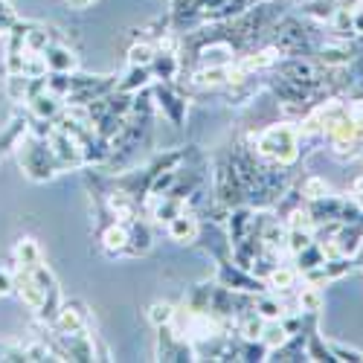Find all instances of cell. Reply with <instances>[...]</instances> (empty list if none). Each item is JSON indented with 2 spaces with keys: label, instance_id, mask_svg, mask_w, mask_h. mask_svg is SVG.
<instances>
[{
  "label": "cell",
  "instance_id": "cell-30",
  "mask_svg": "<svg viewBox=\"0 0 363 363\" xmlns=\"http://www.w3.org/2000/svg\"><path fill=\"white\" fill-rule=\"evenodd\" d=\"M250 4H264V0H250Z\"/></svg>",
  "mask_w": 363,
  "mask_h": 363
},
{
  "label": "cell",
  "instance_id": "cell-13",
  "mask_svg": "<svg viewBox=\"0 0 363 363\" xmlns=\"http://www.w3.org/2000/svg\"><path fill=\"white\" fill-rule=\"evenodd\" d=\"M29 123H33V113H18L12 123L6 125V131L0 134V155H4V151H12V148H18V143L29 134Z\"/></svg>",
  "mask_w": 363,
  "mask_h": 363
},
{
  "label": "cell",
  "instance_id": "cell-19",
  "mask_svg": "<svg viewBox=\"0 0 363 363\" xmlns=\"http://www.w3.org/2000/svg\"><path fill=\"white\" fill-rule=\"evenodd\" d=\"M256 311H259L264 320H282V317H285V306H282L277 296H270L267 291L256 294Z\"/></svg>",
  "mask_w": 363,
  "mask_h": 363
},
{
  "label": "cell",
  "instance_id": "cell-5",
  "mask_svg": "<svg viewBox=\"0 0 363 363\" xmlns=\"http://www.w3.org/2000/svg\"><path fill=\"white\" fill-rule=\"evenodd\" d=\"M15 291L21 294V299H23V306H26V308H33L35 314H41L47 294H44V288L38 285V279L33 277V270L23 267V264L15 267Z\"/></svg>",
  "mask_w": 363,
  "mask_h": 363
},
{
  "label": "cell",
  "instance_id": "cell-11",
  "mask_svg": "<svg viewBox=\"0 0 363 363\" xmlns=\"http://www.w3.org/2000/svg\"><path fill=\"white\" fill-rule=\"evenodd\" d=\"M62 111H65V99L52 96L50 90H41L38 96L29 99V113H33L35 119H47V123H55Z\"/></svg>",
  "mask_w": 363,
  "mask_h": 363
},
{
  "label": "cell",
  "instance_id": "cell-22",
  "mask_svg": "<svg viewBox=\"0 0 363 363\" xmlns=\"http://www.w3.org/2000/svg\"><path fill=\"white\" fill-rule=\"evenodd\" d=\"M325 195H328V184H325L323 177L311 174V177L302 180V201H306V203L320 201V198H325Z\"/></svg>",
  "mask_w": 363,
  "mask_h": 363
},
{
  "label": "cell",
  "instance_id": "cell-12",
  "mask_svg": "<svg viewBox=\"0 0 363 363\" xmlns=\"http://www.w3.org/2000/svg\"><path fill=\"white\" fill-rule=\"evenodd\" d=\"M296 282H299V270H296V267H288V264H277V267L264 277V288L274 291V294L294 291Z\"/></svg>",
  "mask_w": 363,
  "mask_h": 363
},
{
  "label": "cell",
  "instance_id": "cell-27",
  "mask_svg": "<svg viewBox=\"0 0 363 363\" xmlns=\"http://www.w3.org/2000/svg\"><path fill=\"white\" fill-rule=\"evenodd\" d=\"M352 33L357 38H363V0L352 6Z\"/></svg>",
  "mask_w": 363,
  "mask_h": 363
},
{
  "label": "cell",
  "instance_id": "cell-9",
  "mask_svg": "<svg viewBox=\"0 0 363 363\" xmlns=\"http://www.w3.org/2000/svg\"><path fill=\"white\" fill-rule=\"evenodd\" d=\"M148 70H151V76H155V82H174L177 73H180V58H177V52L172 47L160 44L155 58H151Z\"/></svg>",
  "mask_w": 363,
  "mask_h": 363
},
{
  "label": "cell",
  "instance_id": "cell-28",
  "mask_svg": "<svg viewBox=\"0 0 363 363\" xmlns=\"http://www.w3.org/2000/svg\"><path fill=\"white\" fill-rule=\"evenodd\" d=\"M67 4H70L73 9H87V6H94L96 0H67Z\"/></svg>",
  "mask_w": 363,
  "mask_h": 363
},
{
  "label": "cell",
  "instance_id": "cell-16",
  "mask_svg": "<svg viewBox=\"0 0 363 363\" xmlns=\"http://www.w3.org/2000/svg\"><path fill=\"white\" fill-rule=\"evenodd\" d=\"M296 308L299 314H311V317H320L323 311V294H320V285H311L306 282L296 294Z\"/></svg>",
  "mask_w": 363,
  "mask_h": 363
},
{
  "label": "cell",
  "instance_id": "cell-20",
  "mask_svg": "<svg viewBox=\"0 0 363 363\" xmlns=\"http://www.w3.org/2000/svg\"><path fill=\"white\" fill-rule=\"evenodd\" d=\"M15 259H18V264H23V267L38 264V262H41V250H38V245H35V238H21L18 245H15Z\"/></svg>",
  "mask_w": 363,
  "mask_h": 363
},
{
  "label": "cell",
  "instance_id": "cell-8",
  "mask_svg": "<svg viewBox=\"0 0 363 363\" xmlns=\"http://www.w3.org/2000/svg\"><path fill=\"white\" fill-rule=\"evenodd\" d=\"M166 233H169L172 241H177V245H195L198 235H201V221H198V216L192 213V209H186V213L174 216L166 224Z\"/></svg>",
  "mask_w": 363,
  "mask_h": 363
},
{
  "label": "cell",
  "instance_id": "cell-24",
  "mask_svg": "<svg viewBox=\"0 0 363 363\" xmlns=\"http://www.w3.org/2000/svg\"><path fill=\"white\" fill-rule=\"evenodd\" d=\"M331 346V354L343 363H363V352L352 349V346H343V343H328Z\"/></svg>",
  "mask_w": 363,
  "mask_h": 363
},
{
  "label": "cell",
  "instance_id": "cell-23",
  "mask_svg": "<svg viewBox=\"0 0 363 363\" xmlns=\"http://www.w3.org/2000/svg\"><path fill=\"white\" fill-rule=\"evenodd\" d=\"M174 306H169V302H155V306L148 308V320H151V325L155 328H160V325H172V320H174Z\"/></svg>",
  "mask_w": 363,
  "mask_h": 363
},
{
  "label": "cell",
  "instance_id": "cell-18",
  "mask_svg": "<svg viewBox=\"0 0 363 363\" xmlns=\"http://www.w3.org/2000/svg\"><path fill=\"white\" fill-rule=\"evenodd\" d=\"M288 337H291V331L285 328V323H282V320H264V328H262V337H259V340L267 346V352L279 349Z\"/></svg>",
  "mask_w": 363,
  "mask_h": 363
},
{
  "label": "cell",
  "instance_id": "cell-2",
  "mask_svg": "<svg viewBox=\"0 0 363 363\" xmlns=\"http://www.w3.org/2000/svg\"><path fill=\"white\" fill-rule=\"evenodd\" d=\"M15 151H18L21 169L26 172V177H33V180H50L55 172H62V163L55 160L50 143L41 140V137H35V134H26L18 143Z\"/></svg>",
  "mask_w": 363,
  "mask_h": 363
},
{
  "label": "cell",
  "instance_id": "cell-6",
  "mask_svg": "<svg viewBox=\"0 0 363 363\" xmlns=\"http://www.w3.org/2000/svg\"><path fill=\"white\" fill-rule=\"evenodd\" d=\"M52 335H70V331L87 328V311L82 302H62V308L55 311V317L50 320Z\"/></svg>",
  "mask_w": 363,
  "mask_h": 363
},
{
  "label": "cell",
  "instance_id": "cell-4",
  "mask_svg": "<svg viewBox=\"0 0 363 363\" xmlns=\"http://www.w3.org/2000/svg\"><path fill=\"white\" fill-rule=\"evenodd\" d=\"M218 282H221L224 288H230V291H245V294H262V291H264V282H262L256 274H250V270L238 267L235 262H221V267H218Z\"/></svg>",
  "mask_w": 363,
  "mask_h": 363
},
{
  "label": "cell",
  "instance_id": "cell-26",
  "mask_svg": "<svg viewBox=\"0 0 363 363\" xmlns=\"http://www.w3.org/2000/svg\"><path fill=\"white\" fill-rule=\"evenodd\" d=\"M15 291V270L0 267V296H9Z\"/></svg>",
  "mask_w": 363,
  "mask_h": 363
},
{
  "label": "cell",
  "instance_id": "cell-25",
  "mask_svg": "<svg viewBox=\"0 0 363 363\" xmlns=\"http://www.w3.org/2000/svg\"><path fill=\"white\" fill-rule=\"evenodd\" d=\"M346 113L352 116V123L363 131V96H352V102H346Z\"/></svg>",
  "mask_w": 363,
  "mask_h": 363
},
{
  "label": "cell",
  "instance_id": "cell-3",
  "mask_svg": "<svg viewBox=\"0 0 363 363\" xmlns=\"http://www.w3.org/2000/svg\"><path fill=\"white\" fill-rule=\"evenodd\" d=\"M148 94H151V102H155L172 125H184L186 119V96L174 90L172 82H151L148 84Z\"/></svg>",
  "mask_w": 363,
  "mask_h": 363
},
{
  "label": "cell",
  "instance_id": "cell-15",
  "mask_svg": "<svg viewBox=\"0 0 363 363\" xmlns=\"http://www.w3.org/2000/svg\"><path fill=\"white\" fill-rule=\"evenodd\" d=\"M151 82H155V76H151L148 67H131L128 65V73L116 82V90H123V94H140V90H145Z\"/></svg>",
  "mask_w": 363,
  "mask_h": 363
},
{
  "label": "cell",
  "instance_id": "cell-17",
  "mask_svg": "<svg viewBox=\"0 0 363 363\" xmlns=\"http://www.w3.org/2000/svg\"><path fill=\"white\" fill-rule=\"evenodd\" d=\"M294 267L299 270V277H306V274H311L314 267H320L323 262H325V253H323V247L317 245V241H311L308 247H302L299 253H294Z\"/></svg>",
  "mask_w": 363,
  "mask_h": 363
},
{
  "label": "cell",
  "instance_id": "cell-14",
  "mask_svg": "<svg viewBox=\"0 0 363 363\" xmlns=\"http://www.w3.org/2000/svg\"><path fill=\"white\" fill-rule=\"evenodd\" d=\"M151 247V227L140 218H134L128 224V247H125V256H143L148 253Z\"/></svg>",
  "mask_w": 363,
  "mask_h": 363
},
{
  "label": "cell",
  "instance_id": "cell-21",
  "mask_svg": "<svg viewBox=\"0 0 363 363\" xmlns=\"http://www.w3.org/2000/svg\"><path fill=\"white\" fill-rule=\"evenodd\" d=\"M155 52H157V44L137 41V44L128 50V65H131V67H148L151 58H155Z\"/></svg>",
  "mask_w": 363,
  "mask_h": 363
},
{
  "label": "cell",
  "instance_id": "cell-1",
  "mask_svg": "<svg viewBox=\"0 0 363 363\" xmlns=\"http://www.w3.org/2000/svg\"><path fill=\"white\" fill-rule=\"evenodd\" d=\"M250 148L264 160V163H274V166H285L291 169L299 155H302V145H299V128L294 123H279V125H267L264 131L250 137Z\"/></svg>",
  "mask_w": 363,
  "mask_h": 363
},
{
  "label": "cell",
  "instance_id": "cell-7",
  "mask_svg": "<svg viewBox=\"0 0 363 363\" xmlns=\"http://www.w3.org/2000/svg\"><path fill=\"white\" fill-rule=\"evenodd\" d=\"M41 55H44L47 73H76L79 70V58L65 41H52Z\"/></svg>",
  "mask_w": 363,
  "mask_h": 363
},
{
  "label": "cell",
  "instance_id": "cell-10",
  "mask_svg": "<svg viewBox=\"0 0 363 363\" xmlns=\"http://www.w3.org/2000/svg\"><path fill=\"white\" fill-rule=\"evenodd\" d=\"M102 247H105L108 256H125V247H128V224L108 221L102 227Z\"/></svg>",
  "mask_w": 363,
  "mask_h": 363
},
{
  "label": "cell",
  "instance_id": "cell-29",
  "mask_svg": "<svg viewBox=\"0 0 363 363\" xmlns=\"http://www.w3.org/2000/svg\"><path fill=\"white\" fill-rule=\"evenodd\" d=\"M352 198H354V201H357V206L363 209V192H357V195H352Z\"/></svg>",
  "mask_w": 363,
  "mask_h": 363
}]
</instances>
